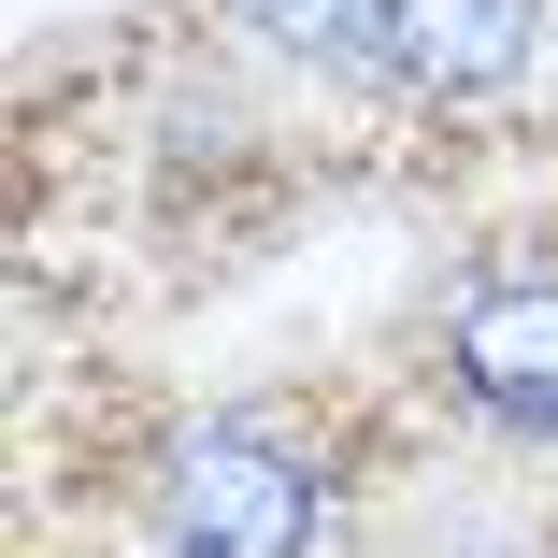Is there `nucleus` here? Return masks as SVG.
I'll use <instances>...</instances> for the list:
<instances>
[{
	"mask_svg": "<svg viewBox=\"0 0 558 558\" xmlns=\"http://www.w3.org/2000/svg\"><path fill=\"white\" fill-rule=\"evenodd\" d=\"M387 15H401V0H244L258 44L329 58V72H387Z\"/></svg>",
	"mask_w": 558,
	"mask_h": 558,
	"instance_id": "obj_4",
	"label": "nucleus"
},
{
	"mask_svg": "<svg viewBox=\"0 0 558 558\" xmlns=\"http://www.w3.org/2000/svg\"><path fill=\"white\" fill-rule=\"evenodd\" d=\"M444 387L487 429H558V272H501L444 329Z\"/></svg>",
	"mask_w": 558,
	"mask_h": 558,
	"instance_id": "obj_2",
	"label": "nucleus"
},
{
	"mask_svg": "<svg viewBox=\"0 0 558 558\" xmlns=\"http://www.w3.org/2000/svg\"><path fill=\"white\" fill-rule=\"evenodd\" d=\"M315 515H329V473L301 459L287 429H258V415L186 429L172 473H158V530H172V558H301Z\"/></svg>",
	"mask_w": 558,
	"mask_h": 558,
	"instance_id": "obj_1",
	"label": "nucleus"
},
{
	"mask_svg": "<svg viewBox=\"0 0 558 558\" xmlns=\"http://www.w3.org/2000/svg\"><path fill=\"white\" fill-rule=\"evenodd\" d=\"M530 44H544V0H401V15H387V86L487 100V86L530 72Z\"/></svg>",
	"mask_w": 558,
	"mask_h": 558,
	"instance_id": "obj_3",
	"label": "nucleus"
}]
</instances>
